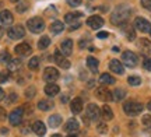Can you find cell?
I'll return each instance as SVG.
<instances>
[{
    "mask_svg": "<svg viewBox=\"0 0 151 137\" xmlns=\"http://www.w3.org/2000/svg\"><path fill=\"white\" fill-rule=\"evenodd\" d=\"M130 13H132V9L127 7V6H119L115 9V11L111 16V21L115 24V25H122V24H126L127 20L130 17Z\"/></svg>",
    "mask_w": 151,
    "mask_h": 137,
    "instance_id": "cell-1",
    "label": "cell"
},
{
    "mask_svg": "<svg viewBox=\"0 0 151 137\" xmlns=\"http://www.w3.org/2000/svg\"><path fill=\"white\" fill-rule=\"evenodd\" d=\"M123 110L126 115L129 116H137L139 113L143 112V105L140 102H136V101H127L123 105Z\"/></svg>",
    "mask_w": 151,
    "mask_h": 137,
    "instance_id": "cell-2",
    "label": "cell"
},
{
    "mask_svg": "<svg viewBox=\"0 0 151 137\" xmlns=\"http://www.w3.org/2000/svg\"><path fill=\"white\" fill-rule=\"evenodd\" d=\"M27 27L28 29L34 34H39L42 32L43 29H45V22L41 17H32V18H29L27 22Z\"/></svg>",
    "mask_w": 151,
    "mask_h": 137,
    "instance_id": "cell-3",
    "label": "cell"
},
{
    "mask_svg": "<svg viewBox=\"0 0 151 137\" xmlns=\"http://www.w3.org/2000/svg\"><path fill=\"white\" fill-rule=\"evenodd\" d=\"M22 113H24V108H17L9 115V121L13 126H18L22 121Z\"/></svg>",
    "mask_w": 151,
    "mask_h": 137,
    "instance_id": "cell-4",
    "label": "cell"
},
{
    "mask_svg": "<svg viewBox=\"0 0 151 137\" xmlns=\"http://www.w3.org/2000/svg\"><path fill=\"white\" fill-rule=\"evenodd\" d=\"M122 60H123L124 66L134 67L136 65H137V56H136V53H133V52L126 50V52H123V55H122Z\"/></svg>",
    "mask_w": 151,
    "mask_h": 137,
    "instance_id": "cell-5",
    "label": "cell"
},
{
    "mask_svg": "<svg viewBox=\"0 0 151 137\" xmlns=\"http://www.w3.org/2000/svg\"><path fill=\"white\" fill-rule=\"evenodd\" d=\"M59 78V71L55 67H46L43 71V80L48 82H53Z\"/></svg>",
    "mask_w": 151,
    "mask_h": 137,
    "instance_id": "cell-6",
    "label": "cell"
},
{
    "mask_svg": "<svg viewBox=\"0 0 151 137\" xmlns=\"http://www.w3.org/2000/svg\"><path fill=\"white\" fill-rule=\"evenodd\" d=\"M7 35L10 37L11 39H21L24 38L25 35V29L21 25H16V27H11L9 31H7Z\"/></svg>",
    "mask_w": 151,
    "mask_h": 137,
    "instance_id": "cell-7",
    "label": "cell"
},
{
    "mask_svg": "<svg viewBox=\"0 0 151 137\" xmlns=\"http://www.w3.org/2000/svg\"><path fill=\"white\" fill-rule=\"evenodd\" d=\"M134 27L141 31V32H150L151 31V24L147 21L146 18H143V17H137L134 20Z\"/></svg>",
    "mask_w": 151,
    "mask_h": 137,
    "instance_id": "cell-8",
    "label": "cell"
},
{
    "mask_svg": "<svg viewBox=\"0 0 151 137\" xmlns=\"http://www.w3.org/2000/svg\"><path fill=\"white\" fill-rule=\"evenodd\" d=\"M98 99H101L104 102H108V101H113V97H112V91H109L108 88L105 87H99L95 93Z\"/></svg>",
    "mask_w": 151,
    "mask_h": 137,
    "instance_id": "cell-9",
    "label": "cell"
},
{
    "mask_svg": "<svg viewBox=\"0 0 151 137\" xmlns=\"http://www.w3.org/2000/svg\"><path fill=\"white\" fill-rule=\"evenodd\" d=\"M99 116H101V109H99L95 104H90L87 106V118H88V119L97 121Z\"/></svg>",
    "mask_w": 151,
    "mask_h": 137,
    "instance_id": "cell-10",
    "label": "cell"
},
{
    "mask_svg": "<svg viewBox=\"0 0 151 137\" xmlns=\"http://www.w3.org/2000/svg\"><path fill=\"white\" fill-rule=\"evenodd\" d=\"M87 25L92 29H98L104 25V18L99 16H91L88 20H87Z\"/></svg>",
    "mask_w": 151,
    "mask_h": 137,
    "instance_id": "cell-11",
    "label": "cell"
},
{
    "mask_svg": "<svg viewBox=\"0 0 151 137\" xmlns=\"http://www.w3.org/2000/svg\"><path fill=\"white\" fill-rule=\"evenodd\" d=\"M55 60H56V63H58L62 69H69V67H70V62L67 60L65 57V55H62L59 50L55 52Z\"/></svg>",
    "mask_w": 151,
    "mask_h": 137,
    "instance_id": "cell-12",
    "label": "cell"
},
{
    "mask_svg": "<svg viewBox=\"0 0 151 137\" xmlns=\"http://www.w3.org/2000/svg\"><path fill=\"white\" fill-rule=\"evenodd\" d=\"M14 50H16V53L18 56H28L29 53H31V46L24 42V44H18V45H17Z\"/></svg>",
    "mask_w": 151,
    "mask_h": 137,
    "instance_id": "cell-13",
    "label": "cell"
},
{
    "mask_svg": "<svg viewBox=\"0 0 151 137\" xmlns=\"http://www.w3.org/2000/svg\"><path fill=\"white\" fill-rule=\"evenodd\" d=\"M60 49L63 52L65 56H70L73 52V41L71 39H65L62 44H60Z\"/></svg>",
    "mask_w": 151,
    "mask_h": 137,
    "instance_id": "cell-14",
    "label": "cell"
},
{
    "mask_svg": "<svg viewBox=\"0 0 151 137\" xmlns=\"http://www.w3.org/2000/svg\"><path fill=\"white\" fill-rule=\"evenodd\" d=\"M109 69H111L113 73H116V74H123L124 73L123 65H122L119 60H116V59H113V60L109 62Z\"/></svg>",
    "mask_w": 151,
    "mask_h": 137,
    "instance_id": "cell-15",
    "label": "cell"
},
{
    "mask_svg": "<svg viewBox=\"0 0 151 137\" xmlns=\"http://www.w3.org/2000/svg\"><path fill=\"white\" fill-rule=\"evenodd\" d=\"M13 14H11L9 10H3L0 13V21L1 24H4V25H11L13 24Z\"/></svg>",
    "mask_w": 151,
    "mask_h": 137,
    "instance_id": "cell-16",
    "label": "cell"
},
{
    "mask_svg": "<svg viewBox=\"0 0 151 137\" xmlns=\"http://www.w3.org/2000/svg\"><path fill=\"white\" fill-rule=\"evenodd\" d=\"M32 132L38 136H43L45 133H46V126H45V123L41 121H37L35 123L32 125Z\"/></svg>",
    "mask_w": 151,
    "mask_h": 137,
    "instance_id": "cell-17",
    "label": "cell"
},
{
    "mask_svg": "<svg viewBox=\"0 0 151 137\" xmlns=\"http://www.w3.org/2000/svg\"><path fill=\"white\" fill-rule=\"evenodd\" d=\"M70 108L73 113H81L83 110V99L81 98H74L70 102Z\"/></svg>",
    "mask_w": 151,
    "mask_h": 137,
    "instance_id": "cell-18",
    "label": "cell"
},
{
    "mask_svg": "<svg viewBox=\"0 0 151 137\" xmlns=\"http://www.w3.org/2000/svg\"><path fill=\"white\" fill-rule=\"evenodd\" d=\"M78 127H80L78 126V122L76 121V119H69L65 125V130L69 133H74L78 130Z\"/></svg>",
    "mask_w": 151,
    "mask_h": 137,
    "instance_id": "cell-19",
    "label": "cell"
},
{
    "mask_svg": "<svg viewBox=\"0 0 151 137\" xmlns=\"http://www.w3.org/2000/svg\"><path fill=\"white\" fill-rule=\"evenodd\" d=\"M60 91V88L56 85V84H53V82H49L48 85L45 87V94L48 95V97H55V95H58Z\"/></svg>",
    "mask_w": 151,
    "mask_h": 137,
    "instance_id": "cell-20",
    "label": "cell"
},
{
    "mask_svg": "<svg viewBox=\"0 0 151 137\" xmlns=\"http://www.w3.org/2000/svg\"><path fill=\"white\" fill-rule=\"evenodd\" d=\"M81 16H83V13H80V11L69 13V14H66L65 16V21L69 22V24H78V22H76V20H78Z\"/></svg>",
    "mask_w": 151,
    "mask_h": 137,
    "instance_id": "cell-21",
    "label": "cell"
},
{
    "mask_svg": "<svg viewBox=\"0 0 151 137\" xmlns=\"http://www.w3.org/2000/svg\"><path fill=\"white\" fill-rule=\"evenodd\" d=\"M38 108L41 110H50L53 108V102L49 101V99H42V101L38 102Z\"/></svg>",
    "mask_w": 151,
    "mask_h": 137,
    "instance_id": "cell-22",
    "label": "cell"
},
{
    "mask_svg": "<svg viewBox=\"0 0 151 137\" xmlns=\"http://www.w3.org/2000/svg\"><path fill=\"white\" fill-rule=\"evenodd\" d=\"M101 116H102L105 121H111V119H113V112L108 105L102 106V109H101Z\"/></svg>",
    "mask_w": 151,
    "mask_h": 137,
    "instance_id": "cell-23",
    "label": "cell"
},
{
    "mask_svg": "<svg viewBox=\"0 0 151 137\" xmlns=\"http://www.w3.org/2000/svg\"><path fill=\"white\" fill-rule=\"evenodd\" d=\"M20 67H21V62H20V59H11V60L7 63V69H9V71H17Z\"/></svg>",
    "mask_w": 151,
    "mask_h": 137,
    "instance_id": "cell-24",
    "label": "cell"
},
{
    "mask_svg": "<svg viewBox=\"0 0 151 137\" xmlns=\"http://www.w3.org/2000/svg\"><path fill=\"white\" fill-rule=\"evenodd\" d=\"M60 125H62V116L59 115L49 116V126L50 127H59Z\"/></svg>",
    "mask_w": 151,
    "mask_h": 137,
    "instance_id": "cell-25",
    "label": "cell"
},
{
    "mask_svg": "<svg viewBox=\"0 0 151 137\" xmlns=\"http://www.w3.org/2000/svg\"><path fill=\"white\" fill-rule=\"evenodd\" d=\"M87 66L92 73H97L98 71V60L95 57H87Z\"/></svg>",
    "mask_w": 151,
    "mask_h": 137,
    "instance_id": "cell-26",
    "label": "cell"
},
{
    "mask_svg": "<svg viewBox=\"0 0 151 137\" xmlns=\"http://www.w3.org/2000/svg\"><path fill=\"white\" fill-rule=\"evenodd\" d=\"M99 81L102 82V84H105V85H111V84H115V78L111 74H108V73H104L99 77Z\"/></svg>",
    "mask_w": 151,
    "mask_h": 137,
    "instance_id": "cell-27",
    "label": "cell"
},
{
    "mask_svg": "<svg viewBox=\"0 0 151 137\" xmlns=\"http://www.w3.org/2000/svg\"><path fill=\"white\" fill-rule=\"evenodd\" d=\"M65 29V24L62 21H55L52 25H50V31L53 34H59V32H62Z\"/></svg>",
    "mask_w": 151,
    "mask_h": 137,
    "instance_id": "cell-28",
    "label": "cell"
},
{
    "mask_svg": "<svg viewBox=\"0 0 151 137\" xmlns=\"http://www.w3.org/2000/svg\"><path fill=\"white\" fill-rule=\"evenodd\" d=\"M112 97H113V101L119 102V101H122V99L126 97V91H124V90L118 88V90H115V91L112 93Z\"/></svg>",
    "mask_w": 151,
    "mask_h": 137,
    "instance_id": "cell-29",
    "label": "cell"
},
{
    "mask_svg": "<svg viewBox=\"0 0 151 137\" xmlns=\"http://www.w3.org/2000/svg\"><path fill=\"white\" fill-rule=\"evenodd\" d=\"M49 45H50V38H49V37H45V35H43L42 38L38 41V48H39V49H46Z\"/></svg>",
    "mask_w": 151,
    "mask_h": 137,
    "instance_id": "cell-30",
    "label": "cell"
},
{
    "mask_svg": "<svg viewBox=\"0 0 151 137\" xmlns=\"http://www.w3.org/2000/svg\"><path fill=\"white\" fill-rule=\"evenodd\" d=\"M140 48L144 52H147V53H150L151 55V42L150 41H147V39H141L140 41Z\"/></svg>",
    "mask_w": 151,
    "mask_h": 137,
    "instance_id": "cell-31",
    "label": "cell"
},
{
    "mask_svg": "<svg viewBox=\"0 0 151 137\" xmlns=\"http://www.w3.org/2000/svg\"><path fill=\"white\" fill-rule=\"evenodd\" d=\"M127 82H129L130 85H133V87H137V85L141 84V78L139 76H130L127 78Z\"/></svg>",
    "mask_w": 151,
    "mask_h": 137,
    "instance_id": "cell-32",
    "label": "cell"
},
{
    "mask_svg": "<svg viewBox=\"0 0 151 137\" xmlns=\"http://www.w3.org/2000/svg\"><path fill=\"white\" fill-rule=\"evenodd\" d=\"M38 66H39V59H38L37 56H35V57H31V60L28 62V67L32 69V70H37Z\"/></svg>",
    "mask_w": 151,
    "mask_h": 137,
    "instance_id": "cell-33",
    "label": "cell"
},
{
    "mask_svg": "<svg viewBox=\"0 0 151 137\" xmlns=\"http://www.w3.org/2000/svg\"><path fill=\"white\" fill-rule=\"evenodd\" d=\"M11 59H10V53L7 52V50H3V52H0V62L1 63H9Z\"/></svg>",
    "mask_w": 151,
    "mask_h": 137,
    "instance_id": "cell-34",
    "label": "cell"
},
{
    "mask_svg": "<svg viewBox=\"0 0 151 137\" xmlns=\"http://www.w3.org/2000/svg\"><path fill=\"white\" fill-rule=\"evenodd\" d=\"M126 37L129 41H133L136 38V34H134V29L133 28H126Z\"/></svg>",
    "mask_w": 151,
    "mask_h": 137,
    "instance_id": "cell-35",
    "label": "cell"
},
{
    "mask_svg": "<svg viewBox=\"0 0 151 137\" xmlns=\"http://www.w3.org/2000/svg\"><path fill=\"white\" fill-rule=\"evenodd\" d=\"M9 71H0V84H3L9 80Z\"/></svg>",
    "mask_w": 151,
    "mask_h": 137,
    "instance_id": "cell-36",
    "label": "cell"
},
{
    "mask_svg": "<svg viewBox=\"0 0 151 137\" xmlns=\"http://www.w3.org/2000/svg\"><path fill=\"white\" fill-rule=\"evenodd\" d=\"M143 125L146 127H151V115H144L143 116Z\"/></svg>",
    "mask_w": 151,
    "mask_h": 137,
    "instance_id": "cell-37",
    "label": "cell"
},
{
    "mask_svg": "<svg viewBox=\"0 0 151 137\" xmlns=\"http://www.w3.org/2000/svg\"><path fill=\"white\" fill-rule=\"evenodd\" d=\"M27 7H28V4L25 1H20V4L17 6V11L18 13H24V11L27 10Z\"/></svg>",
    "mask_w": 151,
    "mask_h": 137,
    "instance_id": "cell-38",
    "label": "cell"
},
{
    "mask_svg": "<svg viewBox=\"0 0 151 137\" xmlns=\"http://www.w3.org/2000/svg\"><path fill=\"white\" fill-rule=\"evenodd\" d=\"M143 67H144L146 70L151 71V59L150 57H146V59L143 60Z\"/></svg>",
    "mask_w": 151,
    "mask_h": 137,
    "instance_id": "cell-39",
    "label": "cell"
},
{
    "mask_svg": "<svg viewBox=\"0 0 151 137\" xmlns=\"http://www.w3.org/2000/svg\"><path fill=\"white\" fill-rule=\"evenodd\" d=\"M34 95H35V88L29 87L27 91H25V97H27V98H32Z\"/></svg>",
    "mask_w": 151,
    "mask_h": 137,
    "instance_id": "cell-40",
    "label": "cell"
},
{
    "mask_svg": "<svg viewBox=\"0 0 151 137\" xmlns=\"http://www.w3.org/2000/svg\"><path fill=\"white\" fill-rule=\"evenodd\" d=\"M67 3H69V6H71V7H78V6L81 4V0H66Z\"/></svg>",
    "mask_w": 151,
    "mask_h": 137,
    "instance_id": "cell-41",
    "label": "cell"
},
{
    "mask_svg": "<svg viewBox=\"0 0 151 137\" xmlns=\"http://www.w3.org/2000/svg\"><path fill=\"white\" fill-rule=\"evenodd\" d=\"M97 130H98V133H106V125L105 123H99L98 125V127H97Z\"/></svg>",
    "mask_w": 151,
    "mask_h": 137,
    "instance_id": "cell-42",
    "label": "cell"
},
{
    "mask_svg": "<svg viewBox=\"0 0 151 137\" xmlns=\"http://www.w3.org/2000/svg\"><path fill=\"white\" fill-rule=\"evenodd\" d=\"M141 6L147 10H151V0H141Z\"/></svg>",
    "mask_w": 151,
    "mask_h": 137,
    "instance_id": "cell-43",
    "label": "cell"
},
{
    "mask_svg": "<svg viewBox=\"0 0 151 137\" xmlns=\"http://www.w3.org/2000/svg\"><path fill=\"white\" fill-rule=\"evenodd\" d=\"M16 99H17V95H16V94H11L10 97L7 98V102H9V104H13V102H14Z\"/></svg>",
    "mask_w": 151,
    "mask_h": 137,
    "instance_id": "cell-44",
    "label": "cell"
},
{
    "mask_svg": "<svg viewBox=\"0 0 151 137\" xmlns=\"http://www.w3.org/2000/svg\"><path fill=\"white\" fill-rule=\"evenodd\" d=\"M108 32H105V31H102V32H98V38H101V39H105V38H108Z\"/></svg>",
    "mask_w": 151,
    "mask_h": 137,
    "instance_id": "cell-45",
    "label": "cell"
},
{
    "mask_svg": "<svg viewBox=\"0 0 151 137\" xmlns=\"http://www.w3.org/2000/svg\"><path fill=\"white\" fill-rule=\"evenodd\" d=\"M0 119H4V110L0 108Z\"/></svg>",
    "mask_w": 151,
    "mask_h": 137,
    "instance_id": "cell-46",
    "label": "cell"
},
{
    "mask_svg": "<svg viewBox=\"0 0 151 137\" xmlns=\"http://www.w3.org/2000/svg\"><path fill=\"white\" fill-rule=\"evenodd\" d=\"M3 98H4V91H3V90L0 88V101H1Z\"/></svg>",
    "mask_w": 151,
    "mask_h": 137,
    "instance_id": "cell-47",
    "label": "cell"
},
{
    "mask_svg": "<svg viewBox=\"0 0 151 137\" xmlns=\"http://www.w3.org/2000/svg\"><path fill=\"white\" fill-rule=\"evenodd\" d=\"M3 34H4V29H3V28H0V38L3 37Z\"/></svg>",
    "mask_w": 151,
    "mask_h": 137,
    "instance_id": "cell-48",
    "label": "cell"
},
{
    "mask_svg": "<svg viewBox=\"0 0 151 137\" xmlns=\"http://www.w3.org/2000/svg\"><path fill=\"white\" fill-rule=\"evenodd\" d=\"M147 108H148V109H150V112H151V101L148 102V105H147Z\"/></svg>",
    "mask_w": 151,
    "mask_h": 137,
    "instance_id": "cell-49",
    "label": "cell"
},
{
    "mask_svg": "<svg viewBox=\"0 0 151 137\" xmlns=\"http://www.w3.org/2000/svg\"><path fill=\"white\" fill-rule=\"evenodd\" d=\"M67 137H77V136H76L74 133H71V134H69V136H67Z\"/></svg>",
    "mask_w": 151,
    "mask_h": 137,
    "instance_id": "cell-50",
    "label": "cell"
},
{
    "mask_svg": "<svg viewBox=\"0 0 151 137\" xmlns=\"http://www.w3.org/2000/svg\"><path fill=\"white\" fill-rule=\"evenodd\" d=\"M52 137H62V136H60V134H53Z\"/></svg>",
    "mask_w": 151,
    "mask_h": 137,
    "instance_id": "cell-51",
    "label": "cell"
},
{
    "mask_svg": "<svg viewBox=\"0 0 151 137\" xmlns=\"http://www.w3.org/2000/svg\"><path fill=\"white\" fill-rule=\"evenodd\" d=\"M10 1H13V3H17V1H20V0H10Z\"/></svg>",
    "mask_w": 151,
    "mask_h": 137,
    "instance_id": "cell-52",
    "label": "cell"
},
{
    "mask_svg": "<svg viewBox=\"0 0 151 137\" xmlns=\"http://www.w3.org/2000/svg\"><path fill=\"white\" fill-rule=\"evenodd\" d=\"M0 7H1V3H0Z\"/></svg>",
    "mask_w": 151,
    "mask_h": 137,
    "instance_id": "cell-53",
    "label": "cell"
},
{
    "mask_svg": "<svg viewBox=\"0 0 151 137\" xmlns=\"http://www.w3.org/2000/svg\"><path fill=\"white\" fill-rule=\"evenodd\" d=\"M150 35H151V31H150Z\"/></svg>",
    "mask_w": 151,
    "mask_h": 137,
    "instance_id": "cell-54",
    "label": "cell"
}]
</instances>
